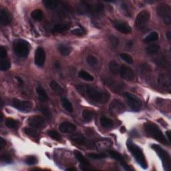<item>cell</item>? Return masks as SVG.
<instances>
[{"label": "cell", "instance_id": "1", "mask_svg": "<svg viewBox=\"0 0 171 171\" xmlns=\"http://www.w3.org/2000/svg\"><path fill=\"white\" fill-rule=\"evenodd\" d=\"M76 88L82 96L98 104H105L110 97L109 92L90 85L79 84L76 86Z\"/></svg>", "mask_w": 171, "mask_h": 171}, {"label": "cell", "instance_id": "2", "mask_svg": "<svg viewBox=\"0 0 171 171\" xmlns=\"http://www.w3.org/2000/svg\"><path fill=\"white\" fill-rule=\"evenodd\" d=\"M144 128H145L146 132L150 136L155 138L157 141L163 144L164 145H169V142L166 138L160 128L156 124L152 122H146L144 124Z\"/></svg>", "mask_w": 171, "mask_h": 171}, {"label": "cell", "instance_id": "3", "mask_svg": "<svg viewBox=\"0 0 171 171\" xmlns=\"http://www.w3.org/2000/svg\"><path fill=\"white\" fill-rule=\"evenodd\" d=\"M127 147L130 152L132 153V155H133L135 159H136L137 163L140 164L142 169H146L148 165L142 150L138 146L135 145V144H133L130 141L127 143Z\"/></svg>", "mask_w": 171, "mask_h": 171}, {"label": "cell", "instance_id": "4", "mask_svg": "<svg viewBox=\"0 0 171 171\" xmlns=\"http://www.w3.org/2000/svg\"><path fill=\"white\" fill-rule=\"evenodd\" d=\"M13 49L15 53L20 58H25L28 56L30 50V45L24 39H18L13 42Z\"/></svg>", "mask_w": 171, "mask_h": 171}, {"label": "cell", "instance_id": "5", "mask_svg": "<svg viewBox=\"0 0 171 171\" xmlns=\"http://www.w3.org/2000/svg\"><path fill=\"white\" fill-rule=\"evenodd\" d=\"M152 148L157 153V155H158V156H159V158L161 159L162 163H163V164L164 169L165 170H169L170 169L171 160L169 153L166 151H165L163 148L160 147L159 145H152Z\"/></svg>", "mask_w": 171, "mask_h": 171}, {"label": "cell", "instance_id": "6", "mask_svg": "<svg viewBox=\"0 0 171 171\" xmlns=\"http://www.w3.org/2000/svg\"><path fill=\"white\" fill-rule=\"evenodd\" d=\"M80 12H86L90 13H100L104 10V6L100 3H90L88 2H82L80 6Z\"/></svg>", "mask_w": 171, "mask_h": 171}, {"label": "cell", "instance_id": "7", "mask_svg": "<svg viewBox=\"0 0 171 171\" xmlns=\"http://www.w3.org/2000/svg\"><path fill=\"white\" fill-rule=\"evenodd\" d=\"M157 13L163 20L165 24H170L171 22V10L169 5L166 3H160L157 7Z\"/></svg>", "mask_w": 171, "mask_h": 171}, {"label": "cell", "instance_id": "8", "mask_svg": "<svg viewBox=\"0 0 171 171\" xmlns=\"http://www.w3.org/2000/svg\"><path fill=\"white\" fill-rule=\"evenodd\" d=\"M124 96L128 106L132 110L138 111L141 109L142 106V102L141 99H139L137 96L129 92H125Z\"/></svg>", "mask_w": 171, "mask_h": 171}, {"label": "cell", "instance_id": "9", "mask_svg": "<svg viewBox=\"0 0 171 171\" xmlns=\"http://www.w3.org/2000/svg\"><path fill=\"white\" fill-rule=\"evenodd\" d=\"M12 105L20 111L27 112L33 109V104L30 101L21 100L19 99H13Z\"/></svg>", "mask_w": 171, "mask_h": 171}, {"label": "cell", "instance_id": "10", "mask_svg": "<svg viewBox=\"0 0 171 171\" xmlns=\"http://www.w3.org/2000/svg\"><path fill=\"white\" fill-rule=\"evenodd\" d=\"M150 18V13L147 10H142L138 13L136 20H135V26L138 29H141L145 26Z\"/></svg>", "mask_w": 171, "mask_h": 171}, {"label": "cell", "instance_id": "11", "mask_svg": "<svg viewBox=\"0 0 171 171\" xmlns=\"http://www.w3.org/2000/svg\"><path fill=\"white\" fill-rule=\"evenodd\" d=\"M28 123L30 127L37 129H43L46 126V120L40 116H30L28 120Z\"/></svg>", "mask_w": 171, "mask_h": 171}, {"label": "cell", "instance_id": "12", "mask_svg": "<svg viewBox=\"0 0 171 171\" xmlns=\"http://www.w3.org/2000/svg\"><path fill=\"white\" fill-rule=\"evenodd\" d=\"M35 64L39 67H42L46 60V52L43 48L39 47L35 52Z\"/></svg>", "mask_w": 171, "mask_h": 171}, {"label": "cell", "instance_id": "13", "mask_svg": "<svg viewBox=\"0 0 171 171\" xmlns=\"http://www.w3.org/2000/svg\"><path fill=\"white\" fill-rule=\"evenodd\" d=\"M124 109L125 108L124 104L122 102H120V101L117 100H113L110 104L109 110L110 113L113 115H118L121 113H122Z\"/></svg>", "mask_w": 171, "mask_h": 171}, {"label": "cell", "instance_id": "14", "mask_svg": "<svg viewBox=\"0 0 171 171\" xmlns=\"http://www.w3.org/2000/svg\"><path fill=\"white\" fill-rule=\"evenodd\" d=\"M113 25L114 28L119 31L120 32L124 34H128L131 33L132 29L131 27L128 24L127 22H124L122 21H119V20H116L113 21Z\"/></svg>", "mask_w": 171, "mask_h": 171}, {"label": "cell", "instance_id": "15", "mask_svg": "<svg viewBox=\"0 0 171 171\" xmlns=\"http://www.w3.org/2000/svg\"><path fill=\"white\" fill-rule=\"evenodd\" d=\"M120 74L121 77L127 81H132L135 77L133 70L127 66H122L120 67Z\"/></svg>", "mask_w": 171, "mask_h": 171}, {"label": "cell", "instance_id": "16", "mask_svg": "<svg viewBox=\"0 0 171 171\" xmlns=\"http://www.w3.org/2000/svg\"><path fill=\"white\" fill-rule=\"evenodd\" d=\"M76 126L70 122H64L60 124L59 129L62 133L71 134L74 133L76 130Z\"/></svg>", "mask_w": 171, "mask_h": 171}, {"label": "cell", "instance_id": "17", "mask_svg": "<svg viewBox=\"0 0 171 171\" xmlns=\"http://www.w3.org/2000/svg\"><path fill=\"white\" fill-rule=\"evenodd\" d=\"M0 17H1V24L3 25H7L10 24L11 16L5 8H1L0 10Z\"/></svg>", "mask_w": 171, "mask_h": 171}, {"label": "cell", "instance_id": "18", "mask_svg": "<svg viewBox=\"0 0 171 171\" xmlns=\"http://www.w3.org/2000/svg\"><path fill=\"white\" fill-rule=\"evenodd\" d=\"M71 24L70 23L66 24H58L55 25L52 29V32L54 34H61L68 30L70 28Z\"/></svg>", "mask_w": 171, "mask_h": 171}, {"label": "cell", "instance_id": "19", "mask_svg": "<svg viewBox=\"0 0 171 171\" xmlns=\"http://www.w3.org/2000/svg\"><path fill=\"white\" fill-rule=\"evenodd\" d=\"M104 81L105 84L109 88H110V89H112V90H114V92H120L122 85H120L119 83H117V82H114L113 80L109 79V78L105 79Z\"/></svg>", "mask_w": 171, "mask_h": 171}, {"label": "cell", "instance_id": "20", "mask_svg": "<svg viewBox=\"0 0 171 171\" xmlns=\"http://www.w3.org/2000/svg\"><path fill=\"white\" fill-rule=\"evenodd\" d=\"M72 141L79 145H87L88 142L83 135L80 134H76L71 137Z\"/></svg>", "mask_w": 171, "mask_h": 171}, {"label": "cell", "instance_id": "21", "mask_svg": "<svg viewBox=\"0 0 171 171\" xmlns=\"http://www.w3.org/2000/svg\"><path fill=\"white\" fill-rule=\"evenodd\" d=\"M49 86H50V88L52 90L57 94H58V95H62V94H64V89H63L61 86L60 84H58L55 80L51 81Z\"/></svg>", "mask_w": 171, "mask_h": 171}, {"label": "cell", "instance_id": "22", "mask_svg": "<svg viewBox=\"0 0 171 171\" xmlns=\"http://www.w3.org/2000/svg\"><path fill=\"white\" fill-rule=\"evenodd\" d=\"M100 122L102 127L106 128V129H110L112 127H113V121H112L111 119L108 118L106 117H101V118L100 119Z\"/></svg>", "mask_w": 171, "mask_h": 171}, {"label": "cell", "instance_id": "23", "mask_svg": "<svg viewBox=\"0 0 171 171\" xmlns=\"http://www.w3.org/2000/svg\"><path fill=\"white\" fill-rule=\"evenodd\" d=\"M36 92L38 95V98L40 101L42 102H46L48 100V94L46 90L42 87L38 86L36 88Z\"/></svg>", "mask_w": 171, "mask_h": 171}, {"label": "cell", "instance_id": "24", "mask_svg": "<svg viewBox=\"0 0 171 171\" xmlns=\"http://www.w3.org/2000/svg\"><path fill=\"white\" fill-rule=\"evenodd\" d=\"M42 2L44 6L48 10H54L59 4V2L56 1V0H44Z\"/></svg>", "mask_w": 171, "mask_h": 171}, {"label": "cell", "instance_id": "25", "mask_svg": "<svg viewBox=\"0 0 171 171\" xmlns=\"http://www.w3.org/2000/svg\"><path fill=\"white\" fill-rule=\"evenodd\" d=\"M160 46L157 44H153L150 45L146 48V52L148 55H154L159 51Z\"/></svg>", "mask_w": 171, "mask_h": 171}, {"label": "cell", "instance_id": "26", "mask_svg": "<svg viewBox=\"0 0 171 171\" xmlns=\"http://www.w3.org/2000/svg\"><path fill=\"white\" fill-rule=\"evenodd\" d=\"M74 154H75L76 159H78V160L80 162V164H82V166H90V163H89V162L86 159L85 157L82 155V154L80 152L75 151Z\"/></svg>", "mask_w": 171, "mask_h": 171}, {"label": "cell", "instance_id": "27", "mask_svg": "<svg viewBox=\"0 0 171 171\" xmlns=\"http://www.w3.org/2000/svg\"><path fill=\"white\" fill-rule=\"evenodd\" d=\"M58 51L60 52L61 55L66 56H68L71 53L72 48L68 46H66V45L60 44V46H58Z\"/></svg>", "mask_w": 171, "mask_h": 171}, {"label": "cell", "instance_id": "28", "mask_svg": "<svg viewBox=\"0 0 171 171\" xmlns=\"http://www.w3.org/2000/svg\"><path fill=\"white\" fill-rule=\"evenodd\" d=\"M159 39V34L156 31H152L150 34H148L146 38L144 39V42L145 43H150L157 41Z\"/></svg>", "mask_w": 171, "mask_h": 171}, {"label": "cell", "instance_id": "29", "mask_svg": "<svg viewBox=\"0 0 171 171\" xmlns=\"http://www.w3.org/2000/svg\"><path fill=\"white\" fill-rule=\"evenodd\" d=\"M109 68H110V70L111 72L114 75H116L118 73H120V67L119 66V64H118V63H117L114 60H112L110 62Z\"/></svg>", "mask_w": 171, "mask_h": 171}, {"label": "cell", "instance_id": "30", "mask_svg": "<svg viewBox=\"0 0 171 171\" xmlns=\"http://www.w3.org/2000/svg\"><path fill=\"white\" fill-rule=\"evenodd\" d=\"M5 124L7 127L10 129H14L17 128L19 126V122H17V120L11 118H8L5 121Z\"/></svg>", "mask_w": 171, "mask_h": 171}, {"label": "cell", "instance_id": "31", "mask_svg": "<svg viewBox=\"0 0 171 171\" xmlns=\"http://www.w3.org/2000/svg\"><path fill=\"white\" fill-rule=\"evenodd\" d=\"M78 77L84 80L90 81V82H92L94 79L91 74H90L86 71L84 70H81L80 72H79Z\"/></svg>", "mask_w": 171, "mask_h": 171}, {"label": "cell", "instance_id": "32", "mask_svg": "<svg viewBox=\"0 0 171 171\" xmlns=\"http://www.w3.org/2000/svg\"><path fill=\"white\" fill-rule=\"evenodd\" d=\"M31 16L35 21H41L43 19L44 13L41 10L37 9L31 12Z\"/></svg>", "mask_w": 171, "mask_h": 171}, {"label": "cell", "instance_id": "33", "mask_svg": "<svg viewBox=\"0 0 171 171\" xmlns=\"http://www.w3.org/2000/svg\"><path fill=\"white\" fill-rule=\"evenodd\" d=\"M61 102H62V106L64 107L67 112H73L72 104V103L68 100H67V98H62L61 100Z\"/></svg>", "mask_w": 171, "mask_h": 171}, {"label": "cell", "instance_id": "34", "mask_svg": "<svg viewBox=\"0 0 171 171\" xmlns=\"http://www.w3.org/2000/svg\"><path fill=\"white\" fill-rule=\"evenodd\" d=\"M86 63L89 66L92 67H96L98 65V59L92 55H89L86 58Z\"/></svg>", "mask_w": 171, "mask_h": 171}, {"label": "cell", "instance_id": "35", "mask_svg": "<svg viewBox=\"0 0 171 171\" xmlns=\"http://www.w3.org/2000/svg\"><path fill=\"white\" fill-rule=\"evenodd\" d=\"M11 67V62L7 58L1 59L0 62V69L2 71H7Z\"/></svg>", "mask_w": 171, "mask_h": 171}, {"label": "cell", "instance_id": "36", "mask_svg": "<svg viewBox=\"0 0 171 171\" xmlns=\"http://www.w3.org/2000/svg\"><path fill=\"white\" fill-rule=\"evenodd\" d=\"M82 116L86 122H90L94 117V112L90 110L86 109L82 112Z\"/></svg>", "mask_w": 171, "mask_h": 171}, {"label": "cell", "instance_id": "37", "mask_svg": "<svg viewBox=\"0 0 171 171\" xmlns=\"http://www.w3.org/2000/svg\"><path fill=\"white\" fill-rule=\"evenodd\" d=\"M24 132L28 135V136L32 138H37L38 136V132L37 130L31 128H25Z\"/></svg>", "mask_w": 171, "mask_h": 171}, {"label": "cell", "instance_id": "38", "mask_svg": "<svg viewBox=\"0 0 171 171\" xmlns=\"http://www.w3.org/2000/svg\"><path fill=\"white\" fill-rule=\"evenodd\" d=\"M109 155L111 157H112V158L118 160L120 162H122V161H124V159L123 158V156L121 155L119 152H116V151H114V150H110L109 152Z\"/></svg>", "mask_w": 171, "mask_h": 171}, {"label": "cell", "instance_id": "39", "mask_svg": "<svg viewBox=\"0 0 171 171\" xmlns=\"http://www.w3.org/2000/svg\"><path fill=\"white\" fill-rule=\"evenodd\" d=\"M48 134L49 136L53 139V140L57 141H59L61 140V136L59 134V133L56 131V130H48Z\"/></svg>", "mask_w": 171, "mask_h": 171}, {"label": "cell", "instance_id": "40", "mask_svg": "<svg viewBox=\"0 0 171 171\" xmlns=\"http://www.w3.org/2000/svg\"><path fill=\"white\" fill-rule=\"evenodd\" d=\"M88 156L93 159H102L106 157V155L104 153H89L88 154Z\"/></svg>", "mask_w": 171, "mask_h": 171}, {"label": "cell", "instance_id": "41", "mask_svg": "<svg viewBox=\"0 0 171 171\" xmlns=\"http://www.w3.org/2000/svg\"><path fill=\"white\" fill-rule=\"evenodd\" d=\"M71 33L75 35H77V36L81 37V36H83V35L86 34V31L82 28H78L72 30Z\"/></svg>", "mask_w": 171, "mask_h": 171}, {"label": "cell", "instance_id": "42", "mask_svg": "<svg viewBox=\"0 0 171 171\" xmlns=\"http://www.w3.org/2000/svg\"><path fill=\"white\" fill-rule=\"evenodd\" d=\"M39 110L44 114V116L45 117H46V118H48L49 120H51L52 119V113H51V112L49 111V110L48 109V108H46V107H42L41 109H39Z\"/></svg>", "mask_w": 171, "mask_h": 171}, {"label": "cell", "instance_id": "43", "mask_svg": "<svg viewBox=\"0 0 171 171\" xmlns=\"http://www.w3.org/2000/svg\"><path fill=\"white\" fill-rule=\"evenodd\" d=\"M96 145L98 148H100V149H103V148H109L110 146L111 142L109 141H99Z\"/></svg>", "mask_w": 171, "mask_h": 171}, {"label": "cell", "instance_id": "44", "mask_svg": "<svg viewBox=\"0 0 171 171\" xmlns=\"http://www.w3.org/2000/svg\"><path fill=\"white\" fill-rule=\"evenodd\" d=\"M120 58L121 59H122L124 61H125L128 64H132L133 63V59L131 56H130L129 54H127V53H122L120 54Z\"/></svg>", "mask_w": 171, "mask_h": 171}, {"label": "cell", "instance_id": "45", "mask_svg": "<svg viewBox=\"0 0 171 171\" xmlns=\"http://www.w3.org/2000/svg\"><path fill=\"white\" fill-rule=\"evenodd\" d=\"M38 163V159L35 156H30L25 160V163L28 165H34Z\"/></svg>", "mask_w": 171, "mask_h": 171}, {"label": "cell", "instance_id": "46", "mask_svg": "<svg viewBox=\"0 0 171 171\" xmlns=\"http://www.w3.org/2000/svg\"><path fill=\"white\" fill-rule=\"evenodd\" d=\"M110 41L112 46H113L114 48H117L118 46L119 41H118V39H117L116 37H114V36L110 37Z\"/></svg>", "mask_w": 171, "mask_h": 171}, {"label": "cell", "instance_id": "47", "mask_svg": "<svg viewBox=\"0 0 171 171\" xmlns=\"http://www.w3.org/2000/svg\"><path fill=\"white\" fill-rule=\"evenodd\" d=\"M1 159L3 162V163H9L12 161V156H10V155L6 154V155H3L2 156Z\"/></svg>", "mask_w": 171, "mask_h": 171}, {"label": "cell", "instance_id": "48", "mask_svg": "<svg viewBox=\"0 0 171 171\" xmlns=\"http://www.w3.org/2000/svg\"><path fill=\"white\" fill-rule=\"evenodd\" d=\"M0 58L1 59L7 58V51L6 48H3V46H2L1 48H0Z\"/></svg>", "mask_w": 171, "mask_h": 171}, {"label": "cell", "instance_id": "49", "mask_svg": "<svg viewBox=\"0 0 171 171\" xmlns=\"http://www.w3.org/2000/svg\"><path fill=\"white\" fill-rule=\"evenodd\" d=\"M5 145H6V141L3 140V138H0V148L2 149V148H3V146Z\"/></svg>", "mask_w": 171, "mask_h": 171}, {"label": "cell", "instance_id": "50", "mask_svg": "<svg viewBox=\"0 0 171 171\" xmlns=\"http://www.w3.org/2000/svg\"><path fill=\"white\" fill-rule=\"evenodd\" d=\"M17 81H18V82H19L20 84H23V83H24L23 80H22L21 78H20V77H17Z\"/></svg>", "mask_w": 171, "mask_h": 171}, {"label": "cell", "instance_id": "51", "mask_svg": "<svg viewBox=\"0 0 171 171\" xmlns=\"http://www.w3.org/2000/svg\"><path fill=\"white\" fill-rule=\"evenodd\" d=\"M170 130H168V131L166 132V136H168V139H169V141H170Z\"/></svg>", "mask_w": 171, "mask_h": 171}, {"label": "cell", "instance_id": "52", "mask_svg": "<svg viewBox=\"0 0 171 171\" xmlns=\"http://www.w3.org/2000/svg\"><path fill=\"white\" fill-rule=\"evenodd\" d=\"M166 36H167L168 39L170 40V38H171V35H170V31H168L167 34H166Z\"/></svg>", "mask_w": 171, "mask_h": 171}, {"label": "cell", "instance_id": "53", "mask_svg": "<svg viewBox=\"0 0 171 171\" xmlns=\"http://www.w3.org/2000/svg\"><path fill=\"white\" fill-rule=\"evenodd\" d=\"M76 170V169H74V168H70V169H67V170Z\"/></svg>", "mask_w": 171, "mask_h": 171}]
</instances>
